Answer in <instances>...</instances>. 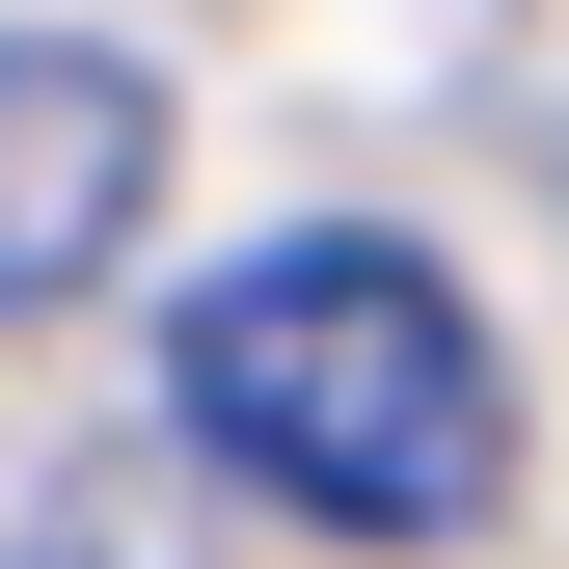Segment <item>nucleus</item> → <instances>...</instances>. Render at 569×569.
I'll return each mask as SVG.
<instances>
[{
	"mask_svg": "<svg viewBox=\"0 0 569 569\" xmlns=\"http://www.w3.org/2000/svg\"><path fill=\"white\" fill-rule=\"evenodd\" d=\"M163 435L326 542H488L516 516V352L407 218H271L163 299Z\"/></svg>",
	"mask_w": 569,
	"mask_h": 569,
	"instance_id": "nucleus-1",
	"label": "nucleus"
},
{
	"mask_svg": "<svg viewBox=\"0 0 569 569\" xmlns=\"http://www.w3.org/2000/svg\"><path fill=\"white\" fill-rule=\"evenodd\" d=\"M136 218H163V82L109 28H0V326L109 299Z\"/></svg>",
	"mask_w": 569,
	"mask_h": 569,
	"instance_id": "nucleus-2",
	"label": "nucleus"
}]
</instances>
